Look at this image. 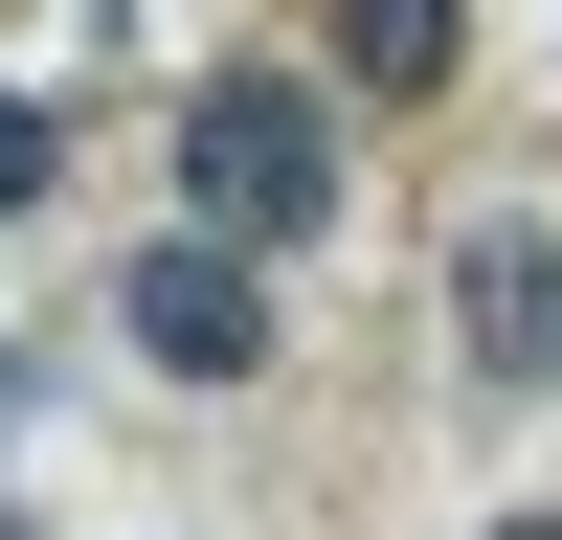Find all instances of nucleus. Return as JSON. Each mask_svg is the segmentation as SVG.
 <instances>
[{
  "label": "nucleus",
  "mask_w": 562,
  "mask_h": 540,
  "mask_svg": "<svg viewBox=\"0 0 562 540\" xmlns=\"http://www.w3.org/2000/svg\"><path fill=\"white\" fill-rule=\"evenodd\" d=\"M135 360H158V383H248V360H270V270L248 248H203V225H180V248H135Z\"/></svg>",
  "instance_id": "2"
},
{
  "label": "nucleus",
  "mask_w": 562,
  "mask_h": 540,
  "mask_svg": "<svg viewBox=\"0 0 562 540\" xmlns=\"http://www.w3.org/2000/svg\"><path fill=\"white\" fill-rule=\"evenodd\" d=\"M495 540H562V518H495Z\"/></svg>",
  "instance_id": "5"
},
{
  "label": "nucleus",
  "mask_w": 562,
  "mask_h": 540,
  "mask_svg": "<svg viewBox=\"0 0 562 540\" xmlns=\"http://www.w3.org/2000/svg\"><path fill=\"white\" fill-rule=\"evenodd\" d=\"M338 90H383V113L450 90V0H360V23H338Z\"/></svg>",
  "instance_id": "4"
},
{
  "label": "nucleus",
  "mask_w": 562,
  "mask_h": 540,
  "mask_svg": "<svg viewBox=\"0 0 562 540\" xmlns=\"http://www.w3.org/2000/svg\"><path fill=\"white\" fill-rule=\"evenodd\" d=\"M0 405H23V383H0Z\"/></svg>",
  "instance_id": "6"
},
{
  "label": "nucleus",
  "mask_w": 562,
  "mask_h": 540,
  "mask_svg": "<svg viewBox=\"0 0 562 540\" xmlns=\"http://www.w3.org/2000/svg\"><path fill=\"white\" fill-rule=\"evenodd\" d=\"M180 203H203V248H293V225H338V113L270 68H203V113H180Z\"/></svg>",
  "instance_id": "1"
},
{
  "label": "nucleus",
  "mask_w": 562,
  "mask_h": 540,
  "mask_svg": "<svg viewBox=\"0 0 562 540\" xmlns=\"http://www.w3.org/2000/svg\"><path fill=\"white\" fill-rule=\"evenodd\" d=\"M450 338H473V383H562V225H473L450 248Z\"/></svg>",
  "instance_id": "3"
}]
</instances>
